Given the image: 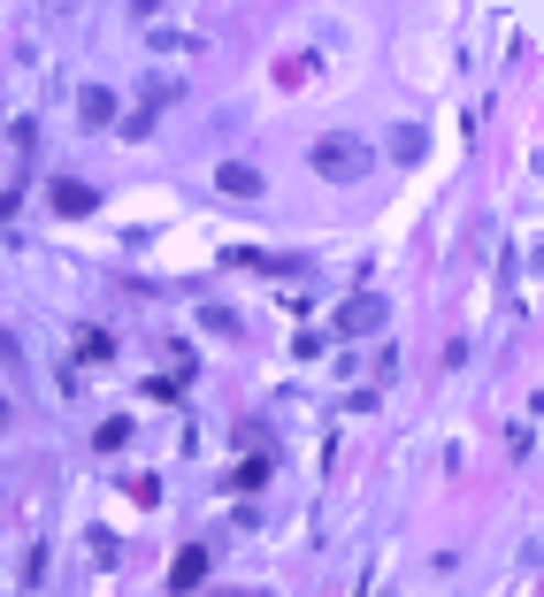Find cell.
I'll return each mask as SVG.
<instances>
[{"label": "cell", "mask_w": 544, "mask_h": 597, "mask_svg": "<svg viewBox=\"0 0 544 597\" xmlns=\"http://www.w3.org/2000/svg\"><path fill=\"white\" fill-rule=\"evenodd\" d=\"M315 169L353 184V176H368V146H361V139H315Z\"/></svg>", "instance_id": "cell-1"}, {"label": "cell", "mask_w": 544, "mask_h": 597, "mask_svg": "<svg viewBox=\"0 0 544 597\" xmlns=\"http://www.w3.org/2000/svg\"><path fill=\"white\" fill-rule=\"evenodd\" d=\"M383 314H391L383 298H353V306H338V329H346V337H361V329H383Z\"/></svg>", "instance_id": "cell-2"}, {"label": "cell", "mask_w": 544, "mask_h": 597, "mask_svg": "<svg viewBox=\"0 0 544 597\" xmlns=\"http://www.w3.org/2000/svg\"><path fill=\"white\" fill-rule=\"evenodd\" d=\"M199 583H207V552L192 544V552H177V567H170V590H177V597H192Z\"/></svg>", "instance_id": "cell-3"}, {"label": "cell", "mask_w": 544, "mask_h": 597, "mask_svg": "<svg viewBox=\"0 0 544 597\" xmlns=\"http://www.w3.org/2000/svg\"><path fill=\"white\" fill-rule=\"evenodd\" d=\"M54 207H62V215H85L93 192H85V184H54Z\"/></svg>", "instance_id": "cell-4"}, {"label": "cell", "mask_w": 544, "mask_h": 597, "mask_svg": "<svg viewBox=\"0 0 544 597\" xmlns=\"http://www.w3.org/2000/svg\"><path fill=\"white\" fill-rule=\"evenodd\" d=\"M230 597H253V590H230Z\"/></svg>", "instance_id": "cell-5"}]
</instances>
